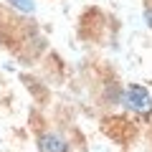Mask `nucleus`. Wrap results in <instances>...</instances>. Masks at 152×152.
<instances>
[{
    "mask_svg": "<svg viewBox=\"0 0 152 152\" xmlns=\"http://www.w3.org/2000/svg\"><path fill=\"white\" fill-rule=\"evenodd\" d=\"M122 102L127 104V109H132V112L142 114V117H147V114L152 112V96H150V91H147L145 86H140V84L127 86V91H124V96H122Z\"/></svg>",
    "mask_w": 152,
    "mask_h": 152,
    "instance_id": "obj_1",
    "label": "nucleus"
},
{
    "mask_svg": "<svg viewBox=\"0 0 152 152\" xmlns=\"http://www.w3.org/2000/svg\"><path fill=\"white\" fill-rule=\"evenodd\" d=\"M38 150H41V152H69V150H71V145L64 140V137L46 132V134L38 137Z\"/></svg>",
    "mask_w": 152,
    "mask_h": 152,
    "instance_id": "obj_2",
    "label": "nucleus"
},
{
    "mask_svg": "<svg viewBox=\"0 0 152 152\" xmlns=\"http://www.w3.org/2000/svg\"><path fill=\"white\" fill-rule=\"evenodd\" d=\"M13 8H18V10H23V13H33L36 10V3L33 0H8Z\"/></svg>",
    "mask_w": 152,
    "mask_h": 152,
    "instance_id": "obj_3",
    "label": "nucleus"
},
{
    "mask_svg": "<svg viewBox=\"0 0 152 152\" xmlns=\"http://www.w3.org/2000/svg\"><path fill=\"white\" fill-rule=\"evenodd\" d=\"M145 20H147V26L152 28V8H147V10H145Z\"/></svg>",
    "mask_w": 152,
    "mask_h": 152,
    "instance_id": "obj_4",
    "label": "nucleus"
}]
</instances>
